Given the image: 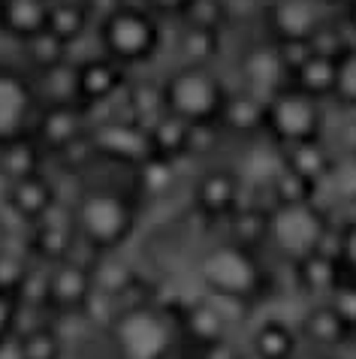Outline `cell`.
Instances as JSON below:
<instances>
[{
    "instance_id": "603a6c76",
    "label": "cell",
    "mask_w": 356,
    "mask_h": 359,
    "mask_svg": "<svg viewBox=\"0 0 356 359\" xmlns=\"http://www.w3.org/2000/svg\"><path fill=\"white\" fill-rule=\"evenodd\" d=\"M15 344H18V356L22 359H61V353H64L61 335L48 326L31 329V332H25L22 341H15Z\"/></svg>"
},
{
    "instance_id": "277c9868",
    "label": "cell",
    "mask_w": 356,
    "mask_h": 359,
    "mask_svg": "<svg viewBox=\"0 0 356 359\" xmlns=\"http://www.w3.org/2000/svg\"><path fill=\"white\" fill-rule=\"evenodd\" d=\"M100 39L106 57H112L115 64H142L154 55L157 43H160V31H157L151 13L139 6H124L103 22Z\"/></svg>"
},
{
    "instance_id": "52a82bcc",
    "label": "cell",
    "mask_w": 356,
    "mask_h": 359,
    "mask_svg": "<svg viewBox=\"0 0 356 359\" xmlns=\"http://www.w3.org/2000/svg\"><path fill=\"white\" fill-rule=\"evenodd\" d=\"M94 293V275L91 269L73 260H61L52 275H48V302L64 308V311H78Z\"/></svg>"
},
{
    "instance_id": "d590c367",
    "label": "cell",
    "mask_w": 356,
    "mask_h": 359,
    "mask_svg": "<svg viewBox=\"0 0 356 359\" xmlns=\"http://www.w3.org/2000/svg\"><path fill=\"white\" fill-rule=\"evenodd\" d=\"M326 157H323V151L320 148H314V145H299L296 148V154H293V172L302 178H317V175H323L326 172Z\"/></svg>"
},
{
    "instance_id": "b9f144b4",
    "label": "cell",
    "mask_w": 356,
    "mask_h": 359,
    "mask_svg": "<svg viewBox=\"0 0 356 359\" xmlns=\"http://www.w3.org/2000/svg\"><path fill=\"white\" fill-rule=\"evenodd\" d=\"M9 323H13V305H9V299L0 293V335L9 329Z\"/></svg>"
},
{
    "instance_id": "e575fe53",
    "label": "cell",
    "mask_w": 356,
    "mask_h": 359,
    "mask_svg": "<svg viewBox=\"0 0 356 359\" xmlns=\"http://www.w3.org/2000/svg\"><path fill=\"white\" fill-rule=\"evenodd\" d=\"M329 184L348 203H356V157H344L329 169Z\"/></svg>"
},
{
    "instance_id": "83f0119b",
    "label": "cell",
    "mask_w": 356,
    "mask_h": 359,
    "mask_svg": "<svg viewBox=\"0 0 356 359\" xmlns=\"http://www.w3.org/2000/svg\"><path fill=\"white\" fill-rule=\"evenodd\" d=\"M91 275H94V290L112 296V299L118 293H124L127 287H130V281H133V272L124 263H118V260L100 263L97 269H91Z\"/></svg>"
},
{
    "instance_id": "484cf974",
    "label": "cell",
    "mask_w": 356,
    "mask_h": 359,
    "mask_svg": "<svg viewBox=\"0 0 356 359\" xmlns=\"http://www.w3.org/2000/svg\"><path fill=\"white\" fill-rule=\"evenodd\" d=\"M67 48L70 46H64L61 39H57L55 34H48V31H43V34H36L34 39H27V57L43 69H55V67H61V64H67Z\"/></svg>"
},
{
    "instance_id": "44dd1931",
    "label": "cell",
    "mask_w": 356,
    "mask_h": 359,
    "mask_svg": "<svg viewBox=\"0 0 356 359\" xmlns=\"http://www.w3.org/2000/svg\"><path fill=\"white\" fill-rule=\"evenodd\" d=\"M85 27H88V9L85 6L70 4V0H61V4H52V9H48L46 31L55 34L64 46L76 43V39L85 34Z\"/></svg>"
},
{
    "instance_id": "ee69618b",
    "label": "cell",
    "mask_w": 356,
    "mask_h": 359,
    "mask_svg": "<svg viewBox=\"0 0 356 359\" xmlns=\"http://www.w3.org/2000/svg\"><path fill=\"white\" fill-rule=\"evenodd\" d=\"M353 22H356V6H353Z\"/></svg>"
},
{
    "instance_id": "8fae6325",
    "label": "cell",
    "mask_w": 356,
    "mask_h": 359,
    "mask_svg": "<svg viewBox=\"0 0 356 359\" xmlns=\"http://www.w3.org/2000/svg\"><path fill=\"white\" fill-rule=\"evenodd\" d=\"M48 9H52L48 0H4V6H0V22H4L9 34L22 36L27 43V39H34L36 34L46 31Z\"/></svg>"
},
{
    "instance_id": "60d3db41",
    "label": "cell",
    "mask_w": 356,
    "mask_h": 359,
    "mask_svg": "<svg viewBox=\"0 0 356 359\" xmlns=\"http://www.w3.org/2000/svg\"><path fill=\"white\" fill-rule=\"evenodd\" d=\"M191 0H148V6L157 13H184Z\"/></svg>"
},
{
    "instance_id": "30bf717a",
    "label": "cell",
    "mask_w": 356,
    "mask_h": 359,
    "mask_svg": "<svg viewBox=\"0 0 356 359\" xmlns=\"http://www.w3.org/2000/svg\"><path fill=\"white\" fill-rule=\"evenodd\" d=\"M31 112V91L22 79L0 73V142H13Z\"/></svg>"
},
{
    "instance_id": "2e32d148",
    "label": "cell",
    "mask_w": 356,
    "mask_h": 359,
    "mask_svg": "<svg viewBox=\"0 0 356 359\" xmlns=\"http://www.w3.org/2000/svg\"><path fill=\"white\" fill-rule=\"evenodd\" d=\"M239 199V178L230 172H209L196 184V205L205 215H226Z\"/></svg>"
},
{
    "instance_id": "e0dca14e",
    "label": "cell",
    "mask_w": 356,
    "mask_h": 359,
    "mask_svg": "<svg viewBox=\"0 0 356 359\" xmlns=\"http://www.w3.org/2000/svg\"><path fill=\"white\" fill-rule=\"evenodd\" d=\"M9 203L22 217L27 221H36V217H46L48 208L55 205V191L46 178L31 175L22 178V182H13V191H9Z\"/></svg>"
},
{
    "instance_id": "d4e9b609",
    "label": "cell",
    "mask_w": 356,
    "mask_h": 359,
    "mask_svg": "<svg viewBox=\"0 0 356 359\" xmlns=\"http://www.w3.org/2000/svg\"><path fill=\"white\" fill-rule=\"evenodd\" d=\"M260 118H263V103H260V97H254V94H242V97L230 100V103H224V121L239 133L254 130V127L260 124Z\"/></svg>"
},
{
    "instance_id": "8992f818",
    "label": "cell",
    "mask_w": 356,
    "mask_h": 359,
    "mask_svg": "<svg viewBox=\"0 0 356 359\" xmlns=\"http://www.w3.org/2000/svg\"><path fill=\"white\" fill-rule=\"evenodd\" d=\"M269 236L281 254L293 257V260H305L311 254H320L323 217L308 203L281 205L269 217Z\"/></svg>"
},
{
    "instance_id": "9a60e30c",
    "label": "cell",
    "mask_w": 356,
    "mask_h": 359,
    "mask_svg": "<svg viewBox=\"0 0 356 359\" xmlns=\"http://www.w3.org/2000/svg\"><path fill=\"white\" fill-rule=\"evenodd\" d=\"M245 79H248L254 97L275 94L284 79V57L272 48H254L245 57Z\"/></svg>"
},
{
    "instance_id": "836d02e7",
    "label": "cell",
    "mask_w": 356,
    "mask_h": 359,
    "mask_svg": "<svg viewBox=\"0 0 356 359\" xmlns=\"http://www.w3.org/2000/svg\"><path fill=\"white\" fill-rule=\"evenodd\" d=\"M184 18L191 22V27H200V31H217L224 18V6L221 0H191L184 9Z\"/></svg>"
},
{
    "instance_id": "7402d4cb",
    "label": "cell",
    "mask_w": 356,
    "mask_h": 359,
    "mask_svg": "<svg viewBox=\"0 0 356 359\" xmlns=\"http://www.w3.org/2000/svg\"><path fill=\"white\" fill-rule=\"evenodd\" d=\"M305 335L320 347H335V344H341L344 335H348V326H344V320L332 305H320L305 317Z\"/></svg>"
},
{
    "instance_id": "4fadbf2b",
    "label": "cell",
    "mask_w": 356,
    "mask_h": 359,
    "mask_svg": "<svg viewBox=\"0 0 356 359\" xmlns=\"http://www.w3.org/2000/svg\"><path fill=\"white\" fill-rule=\"evenodd\" d=\"M226 329L230 326H226L224 317L209 305V299H203V302H196L184 311V332L191 335V341L203 347V353L226 341Z\"/></svg>"
},
{
    "instance_id": "ac0fdd59",
    "label": "cell",
    "mask_w": 356,
    "mask_h": 359,
    "mask_svg": "<svg viewBox=\"0 0 356 359\" xmlns=\"http://www.w3.org/2000/svg\"><path fill=\"white\" fill-rule=\"evenodd\" d=\"M314 25H317V6L314 0H281L275 6V27L284 34V39H308Z\"/></svg>"
},
{
    "instance_id": "f1b7e54d",
    "label": "cell",
    "mask_w": 356,
    "mask_h": 359,
    "mask_svg": "<svg viewBox=\"0 0 356 359\" xmlns=\"http://www.w3.org/2000/svg\"><path fill=\"white\" fill-rule=\"evenodd\" d=\"M139 178H142V187L151 196H160L172 187L175 182V172H172V161L166 157H148L145 163H139Z\"/></svg>"
},
{
    "instance_id": "4dcf8cb0",
    "label": "cell",
    "mask_w": 356,
    "mask_h": 359,
    "mask_svg": "<svg viewBox=\"0 0 356 359\" xmlns=\"http://www.w3.org/2000/svg\"><path fill=\"white\" fill-rule=\"evenodd\" d=\"M184 57L191 67H203L205 61H212L214 55V31H200V27H187V34L182 39Z\"/></svg>"
},
{
    "instance_id": "3957f363",
    "label": "cell",
    "mask_w": 356,
    "mask_h": 359,
    "mask_svg": "<svg viewBox=\"0 0 356 359\" xmlns=\"http://www.w3.org/2000/svg\"><path fill=\"white\" fill-rule=\"evenodd\" d=\"M200 278L212 296H233L245 299V302L256 293L263 281L260 266L248 254V248H239L235 242L212 248L200 260Z\"/></svg>"
},
{
    "instance_id": "5bb4252c",
    "label": "cell",
    "mask_w": 356,
    "mask_h": 359,
    "mask_svg": "<svg viewBox=\"0 0 356 359\" xmlns=\"http://www.w3.org/2000/svg\"><path fill=\"white\" fill-rule=\"evenodd\" d=\"M39 136L52 148H73L82 142V112L76 106H52L39 121Z\"/></svg>"
},
{
    "instance_id": "ba28073f",
    "label": "cell",
    "mask_w": 356,
    "mask_h": 359,
    "mask_svg": "<svg viewBox=\"0 0 356 359\" xmlns=\"http://www.w3.org/2000/svg\"><path fill=\"white\" fill-rule=\"evenodd\" d=\"M91 145L121 161L145 163L151 157V142L139 124H103L91 136Z\"/></svg>"
},
{
    "instance_id": "f35d334b",
    "label": "cell",
    "mask_w": 356,
    "mask_h": 359,
    "mask_svg": "<svg viewBox=\"0 0 356 359\" xmlns=\"http://www.w3.org/2000/svg\"><path fill=\"white\" fill-rule=\"evenodd\" d=\"M118 9H124V0H88V15H100V22L112 18Z\"/></svg>"
},
{
    "instance_id": "8d00e7d4",
    "label": "cell",
    "mask_w": 356,
    "mask_h": 359,
    "mask_svg": "<svg viewBox=\"0 0 356 359\" xmlns=\"http://www.w3.org/2000/svg\"><path fill=\"white\" fill-rule=\"evenodd\" d=\"M332 308L338 311L348 329H356V287H341L332 299Z\"/></svg>"
},
{
    "instance_id": "9c48e42d",
    "label": "cell",
    "mask_w": 356,
    "mask_h": 359,
    "mask_svg": "<svg viewBox=\"0 0 356 359\" xmlns=\"http://www.w3.org/2000/svg\"><path fill=\"white\" fill-rule=\"evenodd\" d=\"M269 121L275 130L287 139H308L314 124H317V112H314L308 97L281 94V97H275L269 106Z\"/></svg>"
},
{
    "instance_id": "7a4b0ae2",
    "label": "cell",
    "mask_w": 356,
    "mask_h": 359,
    "mask_svg": "<svg viewBox=\"0 0 356 359\" xmlns=\"http://www.w3.org/2000/svg\"><path fill=\"white\" fill-rule=\"evenodd\" d=\"M76 229L97 251H112L133 233V208L112 191H91L76 205Z\"/></svg>"
},
{
    "instance_id": "5b68a950",
    "label": "cell",
    "mask_w": 356,
    "mask_h": 359,
    "mask_svg": "<svg viewBox=\"0 0 356 359\" xmlns=\"http://www.w3.org/2000/svg\"><path fill=\"white\" fill-rule=\"evenodd\" d=\"M166 112L187 124H209L217 112H224V94L212 73L203 67H184L166 82Z\"/></svg>"
},
{
    "instance_id": "7c38bea8",
    "label": "cell",
    "mask_w": 356,
    "mask_h": 359,
    "mask_svg": "<svg viewBox=\"0 0 356 359\" xmlns=\"http://www.w3.org/2000/svg\"><path fill=\"white\" fill-rule=\"evenodd\" d=\"M121 88V64H115L112 57H88L85 64H78V97L100 103V100L112 97Z\"/></svg>"
},
{
    "instance_id": "f546056e",
    "label": "cell",
    "mask_w": 356,
    "mask_h": 359,
    "mask_svg": "<svg viewBox=\"0 0 356 359\" xmlns=\"http://www.w3.org/2000/svg\"><path fill=\"white\" fill-rule=\"evenodd\" d=\"M4 169L13 182H22V178H31L36 175V151L27 142H13L6 148V157H4Z\"/></svg>"
},
{
    "instance_id": "74e56055",
    "label": "cell",
    "mask_w": 356,
    "mask_h": 359,
    "mask_svg": "<svg viewBox=\"0 0 356 359\" xmlns=\"http://www.w3.org/2000/svg\"><path fill=\"white\" fill-rule=\"evenodd\" d=\"M338 91L356 103V55H350L338 69Z\"/></svg>"
},
{
    "instance_id": "ab89813d",
    "label": "cell",
    "mask_w": 356,
    "mask_h": 359,
    "mask_svg": "<svg viewBox=\"0 0 356 359\" xmlns=\"http://www.w3.org/2000/svg\"><path fill=\"white\" fill-rule=\"evenodd\" d=\"M341 254H344V260H348L356 269V226H350L348 233H344V238H341Z\"/></svg>"
},
{
    "instance_id": "ffe728a7",
    "label": "cell",
    "mask_w": 356,
    "mask_h": 359,
    "mask_svg": "<svg viewBox=\"0 0 356 359\" xmlns=\"http://www.w3.org/2000/svg\"><path fill=\"white\" fill-rule=\"evenodd\" d=\"M187 139H191V124L166 112L151 130H148V142H151L154 157H166L172 161L175 154L187 151Z\"/></svg>"
},
{
    "instance_id": "1f68e13d",
    "label": "cell",
    "mask_w": 356,
    "mask_h": 359,
    "mask_svg": "<svg viewBox=\"0 0 356 359\" xmlns=\"http://www.w3.org/2000/svg\"><path fill=\"white\" fill-rule=\"evenodd\" d=\"M302 82L308 91H326L338 85V69L329 64V57H308L302 64Z\"/></svg>"
},
{
    "instance_id": "7bdbcfd3",
    "label": "cell",
    "mask_w": 356,
    "mask_h": 359,
    "mask_svg": "<svg viewBox=\"0 0 356 359\" xmlns=\"http://www.w3.org/2000/svg\"><path fill=\"white\" fill-rule=\"evenodd\" d=\"M239 359H260V356H256V353H251V351H248V353H242Z\"/></svg>"
},
{
    "instance_id": "4316f807",
    "label": "cell",
    "mask_w": 356,
    "mask_h": 359,
    "mask_svg": "<svg viewBox=\"0 0 356 359\" xmlns=\"http://www.w3.org/2000/svg\"><path fill=\"white\" fill-rule=\"evenodd\" d=\"M46 94L52 97L55 106H70V100L78 94V67L61 64L55 69H46Z\"/></svg>"
},
{
    "instance_id": "6da1fadb",
    "label": "cell",
    "mask_w": 356,
    "mask_h": 359,
    "mask_svg": "<svg viewBox=\"0 0 356 359\" xmlns=\"http://www.w3.org/2000/svg\"><path fill=\"white\" fill-rule=\"evenodd\" d=\"M118 359H166L172 351V329L170 320L148 305L124 308L109 323Z\"/></svg>"
},
{
    "instance_id": "d6a6232c",
    "label": "cell",
    "mask_w": 356,
    "mask_h": 359,
    "mask_svg": "<svg viewBox=\"0 0 356 359\" xmlns=\"http://www.w3.org/2000/svg\"><path fill=\"white\" fill-rule=\"evenodd\" d=\"M299 269H302V278L311 290H332V278H335V269L329 263V257L323 254H311L299 260Z\"/></svg>"
},
{
    "instance_id": "cb8c5ba5",
    "label": "cell",
    "mask_w": 356,
    "mask_h": 359,
    "mask_svg": "<svg viewBox=\"0 0 356 359\" xmlns=\"http://www.w3.org/2000/svg\"><path fill=\"white\" fill-rule=\"evenodd\" d=\"M284 175V161L269 148H254L242 163V178L251 184H275Z\"/></svg>"
},
{
    "instance_id": "d6986e66",
    "label": "cell",
    "mask_w": 356,
    "mask_h": 359,
    "mask_svg": "<svg viewBox=\"0 0 356 359\" xmlns=\"http://www.w3.org/2000/svg\"><path fill=\"white\" fill-rule=\"evenodd\" d=\"M251 353H256L260 359H293V353H296L293 329L281 320L260 323L254 332V341H251Z\"/></svg>"
}]
</instances>
